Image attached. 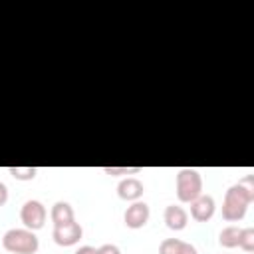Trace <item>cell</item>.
<instances>
[{
  "label": "cell",
  "instance_id": "cell-1",
  "mask_svg": "<svg viewBox=\"0 0 254 254\" xmlns=\"http://www.w3.org/2000/svg\"><path fill=\"white\" fill-rule=\"evenodd\" d=\"M254 200V175L242 177L238 183L228 187L222 200V218L228 222H240L246 216L248 206Z\"/></svg>",
  "mask_w": 254,
  "mask_h": 254
},
{
  "label": "cell",
  "instance_id": "cell-2",
  "mask_svg": "<svg viewBox=\"0 0 254 254\" xmlns=\"http://www.w3.org/2000/svg\"><path fill=\"white\" fill-rule=\"evenodd\" d=\"M2 246L12 254H36L40 248V240L34 230L28 228H10L2 236Z\"/></svg>",
  "mask_w": 254,
  "mask_h": 254
},
{
  "label": "cell",
  "instance_id": "cell-3",
  "mask_svg": "<svg viewBox=\"0 0 254 254\" xmlns=\"http://www.w3.org/2000/svg\"><path fill=\"white\" fill-rule=\"evenodd\" d=\"M175 192L179 202H192L196 196L202 194V177L196 169H179L175 179Z\"/></svg>",
  "mask_w": 254,
  "mask_h": 254
},
{
  "label": "cell",
  "instance_id": "cell-4",
  "mask_svg": "<svg viewBox=\"0 0 254 254\" xmlns=\"http://www.w3.org/2000/svg\"><path fill=\"white\" fill-rule=\"evenodd\" d=\"M46 218H48V210H46V206H44L40 200H36V198L26 200V202L22 204V208H20V220H22L24 228H28V230H34V232H36V230L44 228Z\"/></svg>",
  "mask_w": 254,
  "mask_h": 254
},
{
  "label": "cell",
  "instance_id": "cell-5",
  "mask_svg": "<svg viewBox=\"0 0 254 254\" xmlns=\"http://www.w3.org/2000/svg\"><path fill=\"white\" fill-rule=\"evenodd\" d=\"M149 216H151L149 204L143 202V200H135V202H131V204L125 208V212H123V222H125L127 228L137 230V228H143V226L149 222Z\"/></svg>",
  "mask_w": 254,
  "mask_h": 254
},
{
  "label": "cell",
  "instance_id": "cell-6",
  "mask_svg": "<svg viewBox=\"0 0 254 254\" xmlns=\"http://www.w3.org/2000/svg\"><path fill=\"white\" fill-rule=\"evenodd\" d=\"M81 236H83V228H81V224L79 222H69V224H64V226H54V230H52V238H54V242L58 244V246H73V244H77L79 240H81Z\"/></svg>",
  "mask_w": 254,
  "mask_h": 254
},
{
  "label": "cell",
  "instance_id": "cell-7",
  "mask_svg": "<svg viewBox=\"0 0 254 254\" xmlns=\"http://www.w3.org/2000/svg\"><path fill=\"white\" fill-rule=\"evenodd\" d=\"M189 204H190V216L196 222H208L214 216L216 202H214V198L210 194H200Z\"/></svg>",
  "mask_w": 254,
  "mask_h": 254
},
{
  "label": "cell",
  "instance_id": "cell-8",
  "mask_svg": "<svg viewBox=\"0 0 254 254\" xmlns=\"http://www.w3.org/2000/svg\"><path fill=\"white\" fill-rule=\"evenodd\" d=\"M143 192H145V187H143V183L137 177H125L117 185V196L121 200H127V202L141 200Z\"/></svg>",
  "mask_w": 254,
  "mask_h": 254
},
{
  "label": "cell",
  "instance_id": "cell-9",
  "mask_svg": "<svg viewBox=\"0 0 254 254\" xmlns=\"http://www.w3.org/2000/svg\"><path fill=\"white\" fill-rule=\"evenodd\" d=\"M163 220H165L167 228L179 232V230L187 228V224H189V212L183 206H179V204H169V206H165Z\"/></svg>",
  "mask_w": 254,
  "mask_h": 254
},
{
  "label": "cell",
  "instance_id": "cell-10",
  "mask_svg": "<svg viewBox=\"0 0 254 254\" xmlns=\"http://www.w3.org/2000/svg\"><path fill=\"white\" fill-rule=\"evenodd\" d=\"M50 218H52L54 226H64V224H69L75 220V212L69 202L58 200V202H54V206L50 210Z\"/></svg>",
  "mask_w": 254,
  "mask_h": 254
},
{
  "label": "cell",
  "instance_id": "cell-11",
  "mask_svg": "<svg viewBox=\"0 0 254 254\" xmlns=\"http://www.w3.org/2000/svg\"><path fill=\"white\" fill-rule=\"evenodd\" d=\"M159 254H198V252L190 242H185L181 238H165L159 244Z\"/></svg>",
  "mask_w": 254,
  "mask_h": 254
},
{
  "label": "cell",
  "instance_id": "cell-12",
  "mask_svg": "<svg viewBox=\"0 0 254 254\" xmlns=\"http://www.w3.org/2000/svg\"><path fill=\"white\" fill-rule=\"evenodd\" d=\"M238 236H240V226L236 224H230V226H224L218 234V242L222 248H236L238 246Z\"/></svg>",
  "mask_w": 254,
  "mask_h": 254
},
{
  "label": "cell",
  "instance_id": "cell-13",
  "mask_svg": "<svg viewBox=\"0 0 254 254\" xmlns=\"http://www.w3.org/2000/svg\"><path fill=\"white\" fill-rule=\"evenodd\" d=\"M238 248L252 254L254 252V228H240V236H238Z\"/></svg>",
  "mask_w": 254,
  "mask_h": 254
},
{
  "label": "cell",
  "instance_id": "cell-14",
  "mask_svg": "<svg viewBox=\"0 0 254 254\" xmlns=\"http://www.w3.org/2000/svg\"><path fill=\"white\" fill-rule=\"evenodd\" d=\"M8 173L16 179V181H32L38 175L36 167H8Z\"/></svg>",
  "mask_w": 254,
  "mask_h": 254
},
{
  "label": "cell",
  "instance_id": "cell-15",
  "mask_svg": "<svg viewBox=\"0 0 254 254\" xmlns=\"http://www.w3.org/2000/svg\"><path fill=\"white\" fill-rule=\"evenodd\" d=\"M141 171H143L141 167H103V173H105V175H111V177L137 175V173H141Z\"/></svg>",
  "mask_w": 254,
  "mask_h": 254
},
{
  "label": "cell",
  "instance_id": "cell-16",
  "mask_svg": "<svg viewBox=\"0 0 254 254\" xmlns=\"http://www.w3.org/2000/svg\"><path fill=\"white\" fill-rule=\"evenodd\" d=\"M97 252H99V254H121L119 246H115V244H101V246L97 248Z\"/></svg>",
  "mask_w": 254,
  "mask_h": 254
},
{
  "label": "cell",
  "instance_id": "cell-17",
  "mask_svg": "<svg viewBox=\"0 0 254 254\" xmlns=\"http://www.w3.org/2000/svg\"><path fill=\"white\" fill-rule=\"evenodd\" d=\"M75 254H99V252H97V248H95V246L85 244V246H79V248L75 250Z\"/></svg>",
  "mask_w": 254,
  "mask_h": 254
},
{
  "label": "cell",
  "instance_id": "cell-18",
  "mask_svg": "<svg viewBox=\"0 0 254 254\" xmlns=\"http://www.w3.org/2000/svg\"><path fill=\"white\" fill-rule=\"evenodd\" d=\"M8 202V187L0 181V206H4Z\"/></svg>",
  "mask_w": 254,
  "mask_h": 254
}]
</instances>
